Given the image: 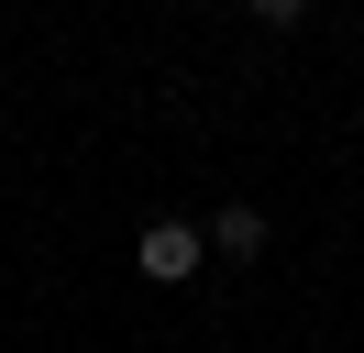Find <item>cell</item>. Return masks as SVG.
<instances>
[{
  "mask_svg": "<svg viewBox=\"0 0 364 353\" xmlns=\"http://www.w3.org/2000/svg\"><path fill=\"white\" fill-rule=\"evenodd\" d=\"M199 265H210V232H199V221H144V243H133V276L144 287H188Z\"/></svg>",
  "mask_w": 364,
  "mask_h": 353,
  "instance_id": "cell-1",
  "label": "cell"
},
{
  "mask_svg": "<svg viewBox=\"0 0 364 353\" xmlns=\"http://www.w3.org/2000/svg\"><path fill=\"white\" fill-rule=\"evenodd\" d=\"M210 254H232V265H254V254H265V210H243V199H232V210L210 221Z\"/></svg>",
  "mask_w": 364,
  "mask_h": 353,
  "instance_id": "cell-2",
  "label": "cell"
},
{
  "mask_svg": "<svg viewBox=\"0 0 364 353\" xmlns=\"http://www.w3.org/2000/svg\"><path fill=\"white\" fill-rule=\"evenodd\" d=\"M254 22H265V33H298V22H309V0H254Z\"/></svg>",
  "mask_w": 364,
  "mask_h": 353,
  "instance_id": "cell-3",
  "label": "cell"
}]
</instances>
